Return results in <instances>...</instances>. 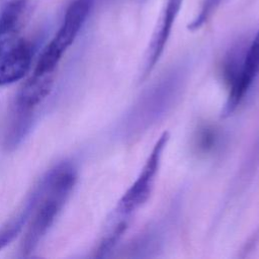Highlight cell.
Returning a JSON list of instances; mask_svg holds the SVG:
<instances>
[{
  "label": "cell",
  "mask_w": 259,
  "mask_h": 259,
  "mask_svg": "<svg viewBox=\"0 0 259 259\" xmlns=\"http://www.w3.org/2000/svg\"><path fill=\"white\" fill-rule=\"evenodd\" d=\"M33 6L34 0H8L0 7V41L18 34Z\"/></svg>",
  "instance_id": "9c48e42d"
},
{
  "label": "cell",
  "mask_w": 259,
  "mask_h": 259,
  "mask_svg": "<svg viewBox=\"0 0 259 259\" xmlns=\"http://www.w3.org/2000/svg\"><path fill=\"white\" fill-rule=\"evenodd\" d=\"M168 140L169 134L164 132L155 143L138 177L117 201L110 214L111 217L128 223L133 213L148 200L152 193Z\"/></svg>",
  "instance_id": "277c9868"
},
{
  "label": "cell",
  "mask_w": 259,
  "mask_h": 259,
  "mask_svg": "<svg viewBox=\"0 0 259 259\" xmlns=\"http://www.w3.org/2000/svg\"><path fill=\"white\" fill-rule=\"evenodd\" d=\"M258 75L259 30L242 57H239V61L236 60L234 66L226 77L229 84V95L224 108V113L226 115L232 113L236 109Z\"/></svg>",
  "instance_id": "5b68a950"
},
{
  "label": "cell",
  "mask_w": 259,
  "mask_h": 259,
  "mask_svg": "<svg viewBox=\"0 0 259 259\" xmlns=\"http://www.w3.org/2000/svg\"><path fill=\"white\" fill-rule=\"evenodd\" d=\"M54 85V73L33 72L19 88L15 98V111L30 114L51 93Z\"/></svg>",
  "instance_id": "ba28073f"
},
{
  "label": "cell",
  "mask_w": 259,
  "mask_h": 259,
  "mask_svg": "<svg viewBox=\"0 0 259 259\" xmlns=\"http://www.w3.org/2000/svg\"><path fill=\"white\" fill-rule=\"evenodd\" d=\"M186 77V69H172L143 93L124 120L123 133L126 139L139 137L165 116L178 100Z\"/></svg>",
  "instance_id": "7a4b0ae2"
},
{
  "label": "cell",
  "mask_w": 259,
  "mask_h": 259,
  "mask_svg": "<svg viewBox=\"0 0 259 259\" xmlns=\"http://www.w3.org/2000/svg\"><path fill=\"white\" fill-rule=\"evenodd\" d=\"M72 166L61 164L52 169L35 189V200L20 244L22 256H28L50 230L75 185Z\"/></svg>",
  "instance_id": "6da1fadb"
},
{
  "label": "cell",
  "mask_w": 259,
  "mask_h": 259,
  "mask_svg": "<svg viewBox=\"0 0 259 259\" xmlns=\"http://www.w3.org/2000/svg\"><path fill=\"white\" fill-rule=\"evenodd\" d=\"M34 200L35 190L33 191L30 198L26 201L25 205H23V207L18 210L14 217H12L5 225L0 228V250L11 243L24 228L32 210Z\"/></svg>",
  "instance_id": "30bf717a"
},
{
  "label": "cell",
  "mask_w": 259,
  "mask_h": 259,
  "mask_svg": "<svg viewBox=\"0 0 259 259\" xmlns=\"http://www.w3.org/2000/svg\"><path fill=\"white\" fill-rule=\"evenodd\" d=\"M183 0H166L159 23L148 49L144 69L141 75V81L145 80L149 76L163 54L171 33L173 23L177 18Z\"/></svg>",
  "instance_id": "52a82bcc"
},
{
  "label": "cell",
  "mask_w": 259,
  "mask_h": 259,
  "mask_svg": "<svg viewBox=\"0 0 259 259\" xmlns=\"http://www.w3.org/2000/svg\"><path fill=\"white\" fill-rule=\"evenodd\" d=\"M32 62L30 44L17 35L0 41V87L21 80Z\"/></svg>",
  "instance_id": "8992f818"
},
{
  "label": "cell",
  "mask_w": 259,
  "mask_h": 259,
  "mask_svg": "<svg viewBox=\"0 0 259 259\" xmlns=\"http://www.w3.org/2000/svg\"><path fill=\"white\" fill-rule=\"evenodd\" d=\"M93 0H73L55 36L42 51L33 72L54 73L63 55L72 46L89 16Z\"/></svg>",
  "instance_id": "3957f363"
}]
</instances>
